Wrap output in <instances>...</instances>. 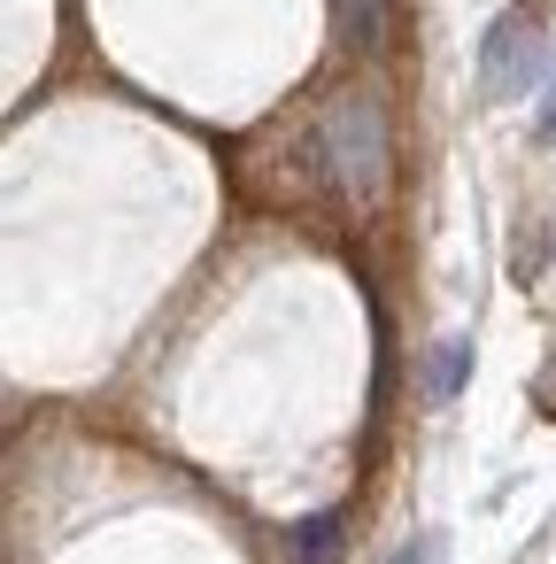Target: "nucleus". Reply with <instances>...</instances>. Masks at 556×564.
Masks as SVG:
<instances>
[{"instance_id":"1","label":"nucleus","mask_w":556,"mask_h":564,"mask_svg":"<svg viewBox=\"0 0 556 564\" xmlns=\"http://www.w3.org/2000/svg\"><path fill=\"white\" fill-rule=\"evenodd\" d=\"M325 171L356 202H371L386 186V117H379L371 94H340L325 109Z\"/></svg>"},{"instance_id":"2","label":"nucleus","mask_w":556,"mask_h":564,"mask_svg":"<svg viewBox=\"0 0 556 564\" xmlns=\"http://www.w3.org/2000/svg\"><path fill=\"white\" fill-rule=\"evenodd\" d=\"M541 70H548V40H541V24H533L525 9L494 17V32H487V47H479V86H487L494 101H517V94H533Z\"/></svg>"},{"instance_id":"4","label":"nucleus","mask_w":556,"mask_h":564,"mask_svg":"<svg viewBox=\"0 0 556 564\" xmlns=\"http://www.w3.org/2000/svg\"><path fill=\"white\" fill-rule=\"evenodd\" d=\"M379 24H386L379 0H340V32H348L356 47H379Z\"/></svg>"},{"instance_id":"6","label":"nucleus","mask_w":556,"mask_h":564,"mask_svg":"<svg viewBox=\"0 0 556 564\" xmlns=\"http://www.w3.org/2000/svg\"><path fill=\"white\" fill-rule=\"evenodd\" d=\"M533 402H541V410L556 417V364H548V379H541V394H533Z\"/></svg>"},{"instance_id":"5","label":"nucleus","mask_w":556,"mask_h":564,"mask_svg":"<svg viewBox=\"0 0 556 564\" xmlns=\"http://www.w3.org/2000/svg\"><path fill=\"white\" fill-rule=\"evenodd\" d=\"M394 564H440V533H425V541H417V549H402Z\"/></svg>"},{"instance_id":"3","label":"nucleus","mask_w":556,"mask_h":564,"mask_svg":"<svg viewBox=\"0 0 556 564\" xmlns=\"http://www.w3.org/2000/svg\"><path fill=\"white\" fill-rule=\"evenodd\" d=\"M464 371H471V340H440V348L425 356V394L448 402V394L464 387Z\"/></svg>"},{"instance_id":"7","label":"nucleus","mask_w":556,"mask_h":564,"mask_svg":"<svg viewBox=\"0 0 556 564\" xmlns=\"http://www.w3.org/2000/svg\"><path fill=\"white\" fill-rule=\"evenodd\" d=\"M541 132H548V140H556V101H548V117H541Z\"/></svg>"}]
</instances>
